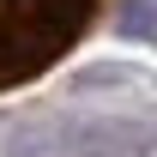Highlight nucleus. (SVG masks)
Masks as SVG:
<instances>
[{
    "label": "nucleus",
    "mask_w": 157,
    "mask_h": 157,
    "mask_svg": "<svg viewBox=\"0 0 157 157\" xmlns=\"http://www.w3.org/2000/svg\"><path fill=\"white\" fill-rule=\"evenodd\" d=\"M121 36L157 42V0H127V6H121Z\"/></svg>",
    "instance_id": "7ed1b4c3"
},
{
    "label": "nucleus",
    "mask_w": 157,
    "mask_h": 157,
    "mask_svg": "<svg viewBox=\"0 0 157 157\" xmlns=\"http://www.w3.org/2000/svg\"><path fill=\"white\" fill-rule=\"evenodd\" d=\"M103 0H0V91L36 78L85 36Z\"/></svg>",
    "instance_id": "f257e3e1"
},
{
    "label": "nucleus",
    "mask_w": 157,
    "mask_h": 157,
    "mask_svg": "<svg viewBox=\"0 0 157 157\" xmlns=\"http://www.w3.org/2000/svg\"><path fill=\"white\" fill-rule=\"evenodd\" d=\"M60 157H157V121L139 115H85L60 127Z\"/></svg>",
    "instance_id": "f03ea898"
},
{
    "label": "nucleus",
    "mask_w": 157,
    "mask_h": 157,
    "mask_svg": "<svg viewBox=\"0 0 157 157\" xmlns=\"http://www.w3.org/2000/svg\"><path fill=\"white\" fill-rule=\"evenodd\" d=\"M6 157H60V139H48V133H12Z\"/></svg>",
    "instance_id": "20e7f679"
}]
</instances>
